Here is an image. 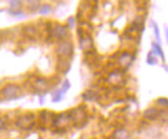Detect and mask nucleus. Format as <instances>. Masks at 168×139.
I'll return each mask as SVG.
<instances>
[{
	"label": "nucleus",
	"mask_w": 168,
	"mask_h": 139,
	"mask_svg": "<svg viewBox=\"0 0 168 139\" xmlns=\"http://www.w3.org/2000/svg\"><path fill=\"white\" fill-rule=\"evenodd\" d=\"M113 79H117L116 82L120 81V79H121V76H120L119 73H117V72H113V73L109 76V77H108V81H109L110 83H112Z\"/></svg>",
	"instance_id": "17"
},
{
	"label": "nucleus",
	"mask_w": 168,
	"mask_h": 139,
	"mask_svg": "<svg viewBox=\"0 0 168 139\" xmlns=\"http://www.w3.org/2000/svg\"><path fill=\"white\" fill-rule=\"evenodd\" d=\"M67 24H69L70 27L75 26V18L74 17H70L69 19L67 20Z\"/></svg>",
	"instance_id": "22"
},
{
	"label": "nucleus",
	"mask_w": 168,
	"mask_h": 139,
	"mask_svg": "<svg viewBox=\"0 0 168 139\" xmlns=\"http://www.w3.org/2000/svg\"><path fill=\"white\" fill-rule=\"evenodd\" d=\"M69 86H70V84H69V82L67 81H65L64 83H63V87H62V89H61V91H63V92H65V91H67L69 89Z\"/></svg>",
	"instance_id": "20"
},
{
	"label": "nucleus",
	"mask_w": 168,
	"mask_h": 139,
	"mask_svg": "<svg viewBox=\"0 0 168 139\" xmlns=\"http://www.w3.org/2000/svg\"><path fill=\"white\" fill-rule=\"evenodd\" d=\"M156 102H158L159 106H162V107H166L168 105V101L166 99H159L156 101Z\"/></svg>",
	"instance_id": "18"
},
{
	"label": "nucleus",
	"mask_w": 168,
	"mask_h": 139,
	"mask_svg": "<svg viewBox=\"0 0 168 139\" xmlns=\"http://www.w3.org/2000/svg\"><path fill=\"white\" fill-rule=\"evenodd\" d=\"M69 115V119H72L74 121H80L84 118L85 114H84V111H79L78 109H76V110H72Z\"/></svg>",
	"instance_id": "7"
},
{
	"label": "nucleus",
	"mask_w": 168,
	"mask_h": 139,
	"mask_svg": "<svg viewBox=\"0 0 168 139\" xmlns=\"http://www.w3.org/2000/svg\"><path fill=\"white\" fill-rule=\"evenodd\" d=\"M147 63L150 64V65H154V64H156V59L154 58L153 56V52L150 51L148 54V58H147Z\"/></svg>",
	"instance_id": "16"
},
{
	"label": "nucleus",
	"mask_w": 168,
	"mask_h": 139,
	"mask_svg": "<svg viewBox=\"0 0 168 139\" xmlns=\"http://www.w3.org/2000/svg\"><path fill=\"white\" fill-rule=\"evenodd\" d=\"M23 31L28 36H36L37 35V29L34 26H25L23 28Z\"/></svg>",
	"instance_id": "11"
},
{
	"label": "nucleus",
	"mask_w": 168,
	"mask_h": 139,
	"mask_svg": "<svg viewBox=\"0 0 168 139\" xmlns=\"http://www.w3.org/2000/svg\"><path fill=\"white\" fill-rule=\"evenodd\" d=\"M34 89L36 90V92L38 93H44L49 89V82L45 79L39 77V79H35L34 82Z\"/></svg>",
	"instance_id": "4"
},
{
	"label": "nucleus",
	"mask_w": 168,
	"mask_h": 139,
	"mask_svg": "<svg viewBox=\"0 0 168 139\" xmlns=\"http://www.w3.org/2000/svg\"><path fill=\"white\" fill-rule=\"evenodd\" d=\"M72 44L69 41H62L57 47V53L64 59H69L72 56Z\"/></svg>",
	"instance_id": "3"
},
{
	"label": "nucleus",
	"mask_w": 168,
	"mask_h": 139,
	"mask_svg": "<svg viewBox=\"0 0 168 139\" xmlns=\"http://www.w3.org/2000/svg\"><path fill=\"white\" fill-rule=\"evenodd\" d=\"M153 29H154V34H156V40L160 41V34H159L158 26H156V24L154 23L153 21Z\"/></svg>",
	"instance_id": "19"
},
{
	"label": "nucleus",
	"mask_w": 168,
	"mask_h": 139,
	"mask_svg": "<svg viewBox=\"0 0 168 139\" xmlns=\"http://www.w3.org/2000/svg\"><path fill=\"white\" fill-rule=\"evenodd\" d=\"M129 133L126 129H118L113 133V139H128Z\"/></svg>",
	"instance_id": "9"
},
{
	"label": "nucleus",
	"mask_w": 168,
	"mask_h": 139,
	"mask_svg": "<svg viewBox=\"0 0 168 139\" xmlns=\"http://www.w3.org/2000/svg\"><path fill=\"white\" fill-rule=\"evenodd\" d=\"M52 35L53 37L58 38V39H63L66 37L67 35V28L66 26H62V25H57L52 29Z\"/></svg>",
	"instance_id": "5"
},
{
	"label": "nucleus",
	"mask_w": 168,
	"mask_h": 139,
	"mask_svg": "<svg viewBox=\"0 0 168 139\" xmlns=\"http://www.w3.org/2000/svg\"><path fill=\"white\" fill-rule=\"evenodd\" d=\"M63 91H57V92L55 93V96L53 97V102H60V101H62V99H63V96H64V94H63Z\"/></svg>",
	"instance_id": "15"
},
{
	"label": "nucleus",
	"mask_w": 168,
	"mask_h": 139,
	"mask_svg": "<svg viewBox=\"0 0 168 139\" xmlns=\"http://www.w3.org/2000/svg\"><path fill=\"white\" fill-rule=\"evenodd\" d=\"M160 115V111L158 110L154 107H151V108L147 109L146 111L144 112V118L147 120H154L159 117Z\"/></svg>",
	"instance_id": "6"
},
{
	"label": "nucleus",
	"mask_w": 168,
	"mask_h": 139,
	"mask_svg": "<svg viewBox=\"0 0 168 139\" xmlns=\"http://www.w3.org/2000/svg\"><path fill=\"white\" fill-rule=\"evenodd\" d=\"M19 91H20L19 86L11 84V85H8L4 88H2L0 93H1V95L3 96V99H5V101H12V99H17Z\"/></svg>",
	"instance_id": "2"
},
{
	"label": "nucleus",
	"mask_w": 168,
	"mask_h": 139,
	"mask_svg": "<svg viewBox=\"0 0 168 139\" xmlns=\"http://www.w3.org/2000/svg\"><path fill=\"white\" fill-rule=\"evenodd\" d=\"M153 52H156V54H159V56L161 57V59H162V60H164L165 57H164V53H163L162 49H161V47L159 46L158 44H156V43H153Z\"/></svg>",
	"instance_id": "12"
},
{
	"label": "nucleus",
	"mask_w": 168,
	"mask_h": 139,
	"mask_svg": "<svg viewBox=\"0 0 168 139\" xmlns=\"http://www.w3.org/2000/svg\"><path fill=\"white\" fill-rule=\"evenodd\" d=\"M34 119H35V115L33 113H25L20 115L16 120V126L20 129H31L33 126Z\"/></svg>",
	"instance_id": "1"
},
{
	"label": "nucleus",
	"mask_w": 168,
	"mask_h": 139,
	"mask_svg": "<svg viewBox=\"0 0 168 139\" xmlns=\"http://www.w3.org/2000/svg\"><path fill=\"white\" fill-rule=\"evenodd\" d=\"M21 1H12L11 2V6L12 8H18V6H20L21 5Z\"/></svg>",
	"instance_id": "21"
},
{
	"label": "nucleus",
	"mask_w": 168,
	"mask_h": 139,
	"mask_svg": "<svg viewBox=\"0 0 168 139\" xmlns=\"http://www.w3.org/2000/svg\"><path fill=\"white\" fill-rule=\"evenodd\" d=\"M52 8L49 5V4H42V5L39 6V12L42 14V15H46V14L51 13Z\"/></svg>",
	"instance_id": "13"
},
{
	"label": "nucleus",
	"mask_w": 168,
	"mask_h": 139,
	"mask_svg": "<svg viewBox=\"0 0 168 139\" xmlns=\"http://www.w3.org/2000/svg\"><path fill=\"white\" fill-rule=\"evenodd\" d=\"M82 97L85 101H94L96 99V94L94 92H92V91H87V92H85L82 95Z\"/></svg>",
	"instance_id": "14"
},
{
	"label": "nucleus",
	"mask_w": 168,
	"mask_h": 139,
	"mask_svg": "<svg viewBox=\"0 0 168 139\" xmlns=\"http://www.w3.org/2000/svg\"><path fill=\"white\" fill-rule=\"evenodd\" d=\"M131 62H133V57H131L130 53H127V52L122 54V56L120 57V59H119L120 65L124 66V67H127L129 64H131Z\"/></svg>",
	"instance_id": "8"
},
{
	"label": "nucleus",
	"mask_w": 168,
	"mask_h": 139,
	"mask_svg": "<svg viewBox=\"0 0 168 139\" xmlns=\"http://www.w3.org/2000/svg\"><path fill=\"white\" fill-rule=\"evenodd\" d=\"M80 45L83 50H88V49H90L92 47V40L89 37L82 38L80 41Z\"/></svg>",
	"instance_id": "10"
},
{
	"label": "nucleus",
	"mask_w": 168,
	"mask_h": 139,
	"mask_svg": "<svg viewBox=\"0 0 168 139\" xmlns=\"http://www.w3.org/2000/svg\"><path fill=\"white\" fill-rule=\"evenodd\" d=\"M4 127H5V121H4V119H2L0 117V130H3Z\"/></svg>",
	"instance_id": "23"
}]
</instances>
